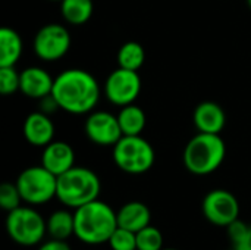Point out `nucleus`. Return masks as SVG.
<instances>
[{
	"label": "nucleus",
	"mask_w": 251,
	"mask_h": 250,
	"mask_svg": "<svg viewBox=\"0 0 251 250\" xmlns=\"http://www.w3.org/2000/svg\"><path fill=\"white\" fill-rule=\"evenodd\" d=\"M103 91L107 100L116 106H126L137 100L141 93V78L138 71L118 68L106 78Z\"/></svg>",
	"instance_id": "1a4fd4ad"
},
{
	"label": "nucleus",
	"mask_w": 251,
	"mask_h": 250,
	"mask_svg": "<svg viewBox=\"0 0 251 250\" xmlns=\"http://www.w3.org/2000/svg\"><path fill=\"white\" fill-rule=\"evenodd\" d=\"M15 183L25 205L41 206L56 199L57 177L41 164L25 168Z\"/></svg>",
	"instance_id": "0eeeda50"
},
{
	"label": "nucleus",
	"mask_w": 251,
	"mask_h": 250,
	"mask_svg": "<svg viewBox=\"0 0 251 250\" xmlns=\"http://www.w3.org/2000/svg\"><path fill=\"white\" fill-rule=\"evenodd\" d=\"M34 53L46 62L62 59L71 49V34L59 24H47L41 27L32 41Z\"/></svg>",
	"instance_id": "6e6552de"
},
{
	"label": "nucleus",
	"mask_w": 251,
	"mask_h": 250,
	"mask_svg": "<svg viewBox=\"0 0 251 250\" xmlns=\"http://www.w3.org/2000/svg\"><path fill=\"white\" fill-rule=\"evenodd\" d=\"M75 234L81 243L87 246H100L109 242L118 228L116 211L99 199L85 203L74 211Z\"/></svg>",
	"instance_id": "f03ea898"
},
{
	"label": "nucleus",
	"mask_w": 251,
	"mask_h": 250,
	"mask_svg": "<svg viewBox=\"0 0 251 250\" xmlns=\"http://www.w3.org/2000/svg\"><path fill=\"white\" fill-rule=\"evenodd\" d=\"M60 10L63 19L71 25H84L93 16V0H62Z\"/></svg>",
	"instance_id": "aec40b11"
},
{
	"label": "nucleus",
	"mask_w": 251,
	"mask_h": 250,
	"mask_svg": "<svg viewBox=\"0 0 251 250\" xmlns=\"http://www.w3.org/2000/svg\"><path fill=\"white\" fill-rule=\"evenodd\" d=\"M21 87V72L15 66H0V93L3 96L13 94Z\"/></svg>",
	"instance_id": "393cba45"
},
{
	"label": "nucleus",
	"mask_w": 251,
	"mask_h": 250,
	"mask_svg": "<svg viewBox=\"0 0 251 250\" xmlns=\"http://www.w3.org/2000/svg\"><path fill=\"white\" fill-rule=\"evenodd\" d=\"M100 192V178L90 168L74 167L57 177L56 199L72 211L99 199Z\"/></svg>",
	"instance_id": "20e7f679"
},
{
	"label": "nucleus",
	"mask_w": 251,
	"mask_h": 250,
	"mask_svg": "<svg viewBox=\"0 0 251 250\" xmlns=\"http://www.w3.org/2000/svg\"><path fill=\"white\" fill-rule=\"evenodd\" d=\"M193 121L199 133L221 134L226 124V115L221 105L215 102H203L194 109Z\"/></svg>",
	"instance_id": "2eb2a0df"
},
{
	"label": "nucleus",
	"mask_w": 251,
	"mask_h": 250,
	"mask_svg": "<svg viewBox=\"0 0 251 250\" xmlns=\"http://www.w3.org/2000/svg\"><path fill=\"white\" fill-rule=\"evenodd\" d=\"M234 248L237 250H251V227L247 230L244 237L234 245Z\"/></svg>",
	"instance_id": "c85d7f7f"
},
{
	"label": "nucleus",
	"mask_w": 251,
	"mask_h": 250,
	"mask_svg": "<svg viewBox=\"0 0 251 250\" xmlns=\"http://www.w3.org/2000/svg\"><path fill=\"white\" fill-rule=\"evenodd\" d=\"M115 165L131 175H141L150 171L156 161L153 146L141 136H122L113 146Z\"/></svg>",
	"instance_id": "423d86ee"
},
{
	"label": "nucleus",
	"mask_w": 251,
	"mask_h": 250,
	"mask_svg": "<svg viewBox=\"0 0 251 250\" xmlns=\"http://www.w3.org/2000/svg\"><path fill=\"white\" fill-rule=\"evenodd\" d=\"M37 250H72V248L68 243V240L49 239V240H44L41 245H38Z\"/></svg>",
	"instance_id": "bb28decb"
},
{
	"label": "nucleus",
	"mask_w": 251,
	"mask_h": 250,
	"mask_svg": "<svg viewBox=\"0 0 251 250\" xmlns=\"http://www.w3.org/2000/svg\"><path fill=\"white\" fill-rule=\"evenodd\" d=\"M247 4L250 6V9H251V0H247Z\"/></svg>",
	"instance_id": "7c9ffc66"
},
{
	"label": "nucleus",
	"mask_w": 251,
	"mask_h": 250,
	"mask_svg": "<svg viewBox=\"0 0 251 250\" xmlns=\"http://www.w3.org/2000/svg\"><path fill=\"white\" fill-rule=\"evenodd\" d=\"M228 236H229V240L232 242V245H235L238 240H241L244 237V234L247 233V230L250 228V225H247L244 221H241L240 218L235 220L234 222H231L228 227Z\"/></svg>",
	"instance_id": "a878e982"
},
{
	"label": "nucleus",
	"mask_w": 251,
	"mask_h": 250,
	"mask_svg": "<svg viewBox=\"0 0 251 250\" xmlns=\"http://www.w3.org/2000/svg\"><path fill=\"white\" fill-rule=\"evenodd\" d=\"M203 215L216 227H228L240 218V202L228 190L215 189L203 199Z\"/></svg>",
	"instance_id": "9d476101"
},
{
	"label": "nucleus",
	"mask_w": 251,
	"mask_h": 250,
	"mask_svg": "<svg viewBox=\"0 0 251 250\" xmlns=\"http://www.w3.org/2000/svg\"><path fill=\"white\" fill-rule=\"evenodd\" d=\"M162 250H178V249H174V248H163Z\"/></svg>",
	"instance_id": "c756f323"
},
{
	"label": "nucleus",
	"mask_w": 251,
	"mask_h": 250,
	"mask_svg": "<svg viewBox=\"0 0 251 250\" xmlns=\"http://www.w3.org/2000/svg\"><path fill=\"white\" fill-rule=\"evenodd\" d=\"M22 197L16 187V183H3L0 186V206L3 211L10 212L22 206Z\"/></svg>",
	"instance_id": "b1692460"
},
{
	"label": "nucleus",
	"mask_w": 251,
	"mask_h": 250,
	"mask_svg": "<svg viewBox=\"0 0 251 250\" xmlns=\"http://www.w3.org/2000/svg\"><path fill=\"white\" fill-rule=\"evenodd\" d=\"M22 55V38L21 35L9 28L0 29V66H15Z\"/></svg>",
	"instance_id": "f3484780"
},
{
	"label": "nucleus",
	"mask_w": 251,
	"mask_h": 250,
	"mask_svg": "<svg viewBox=\"0 0 251 250\" xmlns=\"http://www.w3.org/2000/svg\"><path fill=\"white\" fill-rule=\"evenodd\" d=\"M226 146L221 134L199 133L185 146L182 162L188 172L194 175L213 174L224 164Z\"/></svg>",
	"instance_id": "7ed1b4c3"
},
{
	"label": "nucleus",
	"mask_w": 251,
	"mask_h": 250,
	"mask_svg": "<svg viewBox=\"0 0 251 250\" xmlns=\"http://www.w3.org/2000/svg\"><path fill=\"white\" fill-rule=\"evenodd\" d=\"M85 134L91 143L110 147H113L124 136L118 116L106 111L90 112L85 119Z\"/></svg>",
	"instance_id": "9b49d317"
},
{
	"label": "nucleus",
	"mask_w": 251,
	"mask_h": 250,
	"mask_svg": "<svg viewBox=\"0 0 251 250\" xmlns=\"http://www.w3.org/2000/svg\"><path fill=\"white\" fill-rule=\"evenodd\" d=\"M110 250H137V234L118 227L107 242Z\"/></svg>",
	"instance_id": "5701e85b"
},
{
	"label": "nucleus",
	"mask_w": 251,
	"mask_h": 250,
	"mask_svg": "<svg viewBox=\"0 0 251 250\" xmlns=\"http://www.w3.org/2000/svg\"><path fill=\"white\" fill-rule=\"evenodd\" d=\"M228 250H237V249H235V248H232V249H228Z\"/></svg>",
	"instance_id": "473e14b6"
},
{
	"label": "nucleus",
	"mask_w": 251,
	"mask_h": 250,
	"mask_svg": "<svg viewBox=\"0 0 251 250\" xmlns=\"http://www.w3.org/2000/svg\"><path fill=\"white\" fill-rule=\"evenodd\" d=\"M6 233L10 240L24 248H34L47 236V221L35 206H19L6 217Z\"/></svg>",
	"instance_id": "39448f33"
},
{
	"label": "nucleus",
	"mask_w": 251,
	"mask_h": 250,
	"mask_svg": "<svg viewBox=\"0 0 251 250\" xmlns=\"http://www.w3.org/2000/svg\"><path fill=\"white\" fill-rule=\"evenodd\" d=\"M137 234V250H162L163 249V234L154 225H147Z\"/></svg>",
	"instance_id": "4be33fe9"
},
{
	"label": "nucleus",
	"mask_w": 251,
	"mask_h": 250,
	"mask_svg": "<svg viewBox=\"0 0 251 250\" xmlns=\"http://www.w3.org/2000/svg\"><path fill=\"white\" fill-rule=\"evenodd\" d=\"M53 84H54V78H51V75L40 66H29L21 71L19 91L29 99L40 100L51 94Z\"/></svg>",
	"instance_id": "ddd939ff"
},
{
	"label": "nucleus",
	"mask_w": 251,
	"mask_h": 250,
	"mask_svg": "<svg viewBox=\"0 0 251 250\" xmlns=\"http://www.w3.org/2000/svg\"><path fill=\"white\" fill-rule=\"evenodd\" d=\"M22 131L25 140L35 147H46L54 137V125L49 115L41 111L32 112L26 116Z\"/></svg>",
	"instance_id": "4468645a"
},
{
	"label": "nucleus",
	"mask_w": 251,
	"mask_h": 250,
	"mask_svg": "<svg viewBox=\"0 0 251 250\" xmlns=\"http://www.w3.org/2000/svg\"><path fill=\"white\" fill-rule=\"evenodd\" d=\"M97 80L84 69L71 68L62 71L53 84L51 94L59 108L72 115H84L94 111L100 100Z\"/></svg>",
	"instance_id": "f257e3e1"
},
{
	"label": "nucleus",
	"mask_w": 251,
	"mask_h": 250,
	"mask_svg": "<svg viewBox=\"0 0 251 250\" xmlns=\"http://www.w3.org/2000/svg\"><path fill=\"white\" fill-rule=\"evenodd\" d=\"M47 221V236L50 239L68 240L75 234V220L74 212L69 209H57L49 215Z\"/></svg>",
	"instance_id": "a211bd4d"
},
{
	"label": "nucleus",
	"mask_w": 251,
	"mask_h": 250,
	"mask_svg": "<svg viewBox=\"0 0 251 250\" xmlns=\"http://www.w3.org/2000/svg\"><path fill=\"white\" fill-rule=\"evenodd\" d=\"M41 165L59 177L75 167V152L66 141L53 140L46 147H43Z\"/></svg>",
	"instance_id": "f8f14e48"
},
{
	"label": "nucleus",
	"mask_w": 251,
	"mask_h": 250,
	"mask_svg": "<svg viewBox=\"0 0 251 250\" xmlns=\"http://www.w3.org/2000/svg\"><path fill=\"white\" fill-rule=\"evenodd\" d=\"M51 1H62V0H51Z\"/></svg>",
	"instance_id": "2f4dec72"
},
{
	"label": "nucleus",
	"mask_w": 251,
	"mask_h": 250,
	"mask_svg": "<svg viewBox=\"0 0 251 250\" xmlns=\"http://www.w3.org/2000/svg\"><path fill=\"white\" fill-rule=\"evenodd\" d=\"M146 60V52L144 47L137 41H126L121 46L118 52V63L119 68L129 69V71H138Z\"/></svg>",
	"instance_id": "412c9836"
},
{
	"label": "nucleus",
	"mask_w": 251,
	"mask_h": 250,
	"mask_svg": "<svg viewBox=\"0 0 251 250\" xmlns=\"http://www.w3.org/2000/svg\"><path fill=\"white\" fill-rule=\"evenodd\" d=\"M57 109H60V108H59V103L56 102V99L53 97V94H49V96L40 99V111L41 112L50 115V113L56 112Z\"/></svg>",
	"instance_id": "cd10ccee"
},
{
	"label": "nucleus",
	"mask_w": 251,
	"mask_h": 250,
	"mask_svg": "<svg viewBox=\"0 0 251 250\" xmlns=\"http://www.w3.org/2000/svg\"><path fill=\"white\" fill-rule=\"evenodd\" d=\"M118 121H119L124 136H141L147 122V118H146L144 111L140 106L131 103V105L121 108L118 113Z\"/></svg>",
	"instance_id": "6ab92c4d"
},
{
	"label": "nucleus",
	"mask_w": 251,
	"mask_h": 250,
	"mask_svg": "<svg viewBox=\"0 0 251 250\" xmlns=\"http://www.w3.org/2000/svg\"><path fill=\"white\" fill-rule=\"evenodd\" d=\"M116 217L118 227H122L132 233H138L140 230L146 228L147 225H150L151 221V212L149 206L138 200H132L122 205L116 212Z\"/></svg>",
	"instance_id": "dca6fc26"
}]
</instances>
